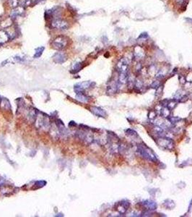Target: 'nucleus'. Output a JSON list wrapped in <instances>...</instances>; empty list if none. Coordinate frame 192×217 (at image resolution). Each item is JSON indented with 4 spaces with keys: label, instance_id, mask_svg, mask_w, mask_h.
Masks as SVG:
<instances>
[{
    "label": "nucleus",
    "instance_id": "obj_1",
    "mask_svg": "<svg viewBox=\"0 0 192 217\" xmlns=\"http://www.w3.org/2000/svg\"><path fill=\"white\" fill-rule=\"evenodd\" d=\"M137 152L141 155L143 158L149 160L151 161H157V158L155 155L153 153V152L150 150L149 148L145 147V146H139L137 147Z\"/></svg>",
    "mask_w": 192,
    "mask_h": 217
},
{
    "label": "nucleus",
    "instance_id": "obj_2",
    "mask_svg": "<svg viewBox=\"0 0 192 217\" xmlns=\"http://www.w3.org/2000/svg\"><path fill=\"white\" fill-rule=\"evenodd\" d=\"M67 44H68V38L62 35L56 37L51 43L53 48L57 49V50H61V49L66 48Z\"/></svg>",
    "mask_w": 192,
    "mask_h": 217
},
{
    "label": "nucleus",
    "instance_id": "obj_3",
    "mask_svg": "<svg viewBox=\"0 0 192 217\" xmlns=\"http://www.w3.org/2000/svg\"><path fill=\"white\" fill-rule=\"evenodd\" d=\"M157 143L161 147L168 150H173L174 148V142L171 138H169L168 137H159Z\"/></svg>",
    "mask_w": 192,
    "mask_h": 217
},
{
    "label": "nucleus",
    "instance_id": "obj_4",
    "mask_svg": "<svg viewBox=\"0 0 192 217\" xmlns=\"http://www.w3.org/2000/svg\"><path fill=\"white\" fill-rule=\"evenodd\" d=\"M51 26L53 28L58 29V30H66L69 28V23L64 20L56 18V19L52 20L51 22Z\"/></svg>",
    "mask_w": 192,
    "mask_h": 217
},
{
    "label": "nucleus",
    "instance_id": "obj_5",
    "mask_svg": "<svg viewBox=\"0 0 192 217\" xmlns=\"http://www.w3.org/2000/svg\"><path fill=\"white\" fill-rule=\"evenodd\" d=\"M92 83L90 81H84V82L79 83L76 84L74 87V90H75V93H83L84 90L89 88L92 86Z\"/></svg>",
    "mask_w": 192,
    "mask_h": 217
},
{
    "label": "nucleus",
    "instance_id": "obj_6",
    "mask_svg": "<svg viewBox=\"0 0 192 217\" xmlns=\"http://www.w3.org/2000/svg\"><path fill=\"white\" fill-rule=\"evenodd\" d=\"M67 56L64 52H57L53 57V60L57 64H63L67 61Z\"/></svg>",
    "mask_w": 192,
    "mask_h": 217
},
{
    "label": "nucleus",
    "instance_id": "obj_7",
    "mask_svg": "<svg viewBox=\"0 0 192 217\" xmlns=\"http://www.w3.org/2000/svg\"><path fill=\"white\" fill-rule=\"evenodd\" d=\"M129 206H130L129 202L128 201H127V200H124V201L118 203L116 210H117L120 213H123V214H124V213L127 211V209H129Z\"/></svg>",
    "mask_w": 192,
    "mask_h": 217
},
{
    "label": "nucleus",
    "instance_id": "obj_8",
    "mask_svg": "<svg viewBox=\"0 0 192 217\" xmlns=\"http://www.w3.org/2000/svg\"><path fill=\"white\" fill-rule=\"evenodd\" d=\"M10 40H11V38H10V36L9 34L8 31L5 29L0 30V45L10 41Z\"/></svg>",
    "mask_w": 192,
    "mask_h": 217
},
{
    "label": "nucleus",
    "instance_id": "obj_9",
    "mask_svg": "<svg viewBox=\"0 0 192 217\" xmlns=\"http://www.w3.org/2000/svg\"><path fill=\"white\" fill-rule=\"evenodd\" d=\"M24 11H25L24 7H23V6H18V7L13 9V10H12L11 12V15H10V17H11L12 19L16 18L17 17H19L20 16V15H22Z\"/></svg>",
    "mask_w": 192,
    "mask_h": 217
},
{
    "label": "nucleus",
    "instance_id": "obj_10",
    "mask_svg": "<svg viewBox=\"0 0 192 217\" xmlns=\"http://www.w3.org/2000/svg\"><path fill=\"white\" fill-rule=\"evenodd\" d=\"M90 111L92 113L94 114L95 115L98 117H106V112L103 110V109L100 108V107H93L90 108Z\"/></svg>",
    "mask_w": 192,
    "mask_h": 217
},
{
    "label": "nucleus",
    "instance_id": "obj_11",
    "mask_svg": "<svg viewBox=\"0 0 192 217\" xmlns=\"http://www.w3.org/2000/svg\"><path fill=\"white\" fill-rule=\"evenodd\" d=\"M144 207L146 208L147 210L150 211H155L157 209V204L155 201H151V200H147V201H144L143 203Z\"/></svg>",
    "mask_w": 192,
    "mask_h": 217
},
{
    "label": "nucleus",
    "instance_id": "obj_12",
    "mask_svg": "<svg viewBox=\"0 0 192 217\" xmlns=\"http://www.w3.org/2000/svg\"><path fill=\"white\" fill-rule=\"evenodd\" d=\"M76 98H77V100H78V101H80V102H82V103H87V102H88V101H89L88 96H86V95L84 94L83 93H77Z\"/></svg>",
    "mask_w": 192,
    "mask_h": 217
},
{
    "label": "nucleus",
    "instance_id": "obj_13",
    "mask_svg": "<svg viewBox=\"0 0 192 217\" xmlns=\"http://www.w3.org/2000/svg\"><path fill=\"white\" fill-rule=\"evenodd\" d=\"M170 109L168 107H162L160 110V115L162 117L168 118L170 115Z\"/></svg>",
    "mask_w": 192,
    "mask_h": 217
},
{
    "label": "nucleus",
    "instance_id": "obj_14",
    "mask_svg": "<svg viewBox=\"0 0 192 217\" xmlns=\"http://www.w3.org/2000/svg\"><path fill=\"white\" fill-rule=\"evenodd\" d=\"M82 65L81 62L75 63V64H74L73 65H72L71 68V72L72 73H77V72H78L81 69H82Z\"/></svg>",
    "mask_w": 192,
    "mask_h": 217
},
{
    "label": "nucleus",
    "instance_id": "obj_15",
    "mask_svg": "<svg viewBox=\"0 0 192 217\" xmlns=\"http://www.w3.org/2000/svg\"><path fill=\"white\" fill-rule=\"evenodd\" d=\"M44 49H45V48H44V47H40L36 49V50H35V54H34V55H33V57L36 58V59H37V58H39L42 55Z\"/></svg>",
    "mask_w": 192,
    "mask_h": 217
},
{
    "label": "nucleus",
    "instance_id": "obj_16",
    "mask_svg": "<svg viewBox=\"0 0 192 217\" xmlns=\"http://www.w3.org/2000/svg\"><path fill=\"white\" fill-rule=\"evenodd\" d=\"M178 104L177 99H175V98H173V99L168 100V104H167V107H168V108L170 109V110H172V109H173L175 108V107H176V104Z\"/></svg>",
    "mask_w": 192,
    "mask_h": 217
},
{
    "label": "nucleus",
    "instance_id": "obj_17",
    "mask_svg": "<svg viewBox=\"0 0 192 217\" xmlns=\"http://www.w3.org/2000/svg\"><path fill=\"white\" fill-rule=\"evenodd\" d=\"M168 121L173 124H177L178 122H179L181 120V119L180 117H170V116L168 118Z\"/></svg>",
    "mask_w": 192,
    "mask_h": 217
},
{
    "label": "nucleus",
    "instance_id": "obj_18",
    "mask_svg": "<svg viewBox=\"0 0 192 217\" xmlns=\"http://www.w3.org/2000/svg\"><path fill=\"white\" fill-rule=\"evenodd\" d=\"M164 206H165L167 209H172L174 208L175 204L173 201H171V200H166V201L164 202Z\"/></svg>",
    "mask_w": 192,
    "mask_h": 217
},
{
    "label": "nucleus",
    "instance_id": "obj_19",
    "mask_svg": "<svg viewBox=\"0 0 192 217\" xmlns=\"http://www.w3.org/2000/svg\"><path fill=\"white\" fill-rule=\"evenodd\" d=\"M8 4L10 7L14 9L19 6V0H8Z\"/></svg>",
    "mask_w": 192,
    "mask_h": 217
},
{
    "label": "nucleus",
    "instance_id": "obj_20",
    "mask_svg": "<svg viewBox=\"0 0 192 217\" xmlns=\"http://www.w3.org/2000/svg\"><path fill=\"white\" fill-rule=\"evenodd\" d=\"M126 134H127V135H129V136H133V137L138 136L136 132L134 131V130H132V129H128V130H126Z\"/></svg>",
    "mask_w": 192,
    "mask_h": 217
},
{
    "label": "nucleus",
    "instance_id": "obj_21",
    "mask_svg": "<svg viewBox=\"0 0 192 217\" xmlns=\"http://www.w3.org/2000/svg\"><path fill=\"white\" fill-rule=\"evenodd\" d=\"M156 116H157V113H156V112H155V111L152 110L149 112V114H148L149 119H154L156 117Z\"/></svg>",
    "mask_w": 192,
    "mask_h": 217
},
{
    "label": "nucleus",
    "instance_id": "obj_22",
    "mask_svg": "<svg viewBox=\"0 0 192 217\" xmlns=\"http://www.w3.org/2000/svg\"><path fill=\"white\" fill-rule=\"evenodd\" d=\"M46 184V182L44 181H38V182H36V185L38 186V187H44Z\"/></svg>",
    "mask_w": 192,
    "mask_h": 217
},
{
    "label": "nucleus",
    "instance_id": "obj_23",
    "mask_svg": "<svg viewBox=\"0 0 192 217\" xmlns=\"http://www.w3.org/2000/svg\"><path fill=\"white\" fill-rule=\"evenodd\" d=\"M159 86H160L159 83H158V81H156L154 83L151 85V87L153 88H159Z\"/></svg>",
    "mask_w": 192,
    "mask_h": 217
},
{
    "label": "nucleus",
    "instance_id": "obj_24",
    "mask_svg": "<svg viewBox=\"0 0 192 217\" xmlns=\"http://www.w3.org/2000/svg\"><path fill=\"white\" fill-rule=\"evenodd\" d=\"M46 0H33V2H35V4H38V3L44 2Z\"/></svg>",
    "mask_w": 192,
    "mask_h": 217
},
{
    "label": "nucleus",
    "instance_id": "obj_25",
    "mask_svg": "<svg viewBox=\"0 0 192 217\" xmlns=\"http://www.w3.org/2000/svg\"><path fill=\"white\" fill-rule=\"evenodd\" d=\"M4 180H3L2 179H0V186L2 185V184H4Z\"/></svg>",
    "mask_w": 192,
    "mask_h": 217
},
{
    "label": "nucleus",
    "instance_id": "obj_26",
    "mask_svg": "<svg viewBox=\"0 0 192 217\" xmlns=\"http://www.w3.org/2000/svg\"><path fill=\"white\" fill-rule=\"evenodd\" d=\"M1 97H0V104H1Z\"/></svg>",
    "mask_w": 192,
    "mask_h": 217
}]
</instances>
